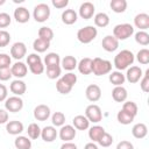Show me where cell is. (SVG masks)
<instances>
[{
  "mask_svg": "<svg viewBox=\"0 0 149 149\" xmlns=\"http://www.w3.org/2000/svg\"><path fill=\"white\" fill-rule=\"evenodd\" d=\"M134 61L135 56L130 50H121L114 57V66L118 69V71H122L127 69L129 65H132Z\"/></svg>",
  "mask_w": 149,
  "mask_h": 149,
  "instance_id": "1",
  "label": "cell"
},
{
  "mask_svg": "<svg viewBox=\"0 0 149 149\" xmlns=\"http://www.w3.org/2000/svg\"><path fill=\"white\" fill-rule=\"evenodd\" d=\"M112 71V63L107 59L95 57L92 59V72L95 76H104Z\"/></svg>",
  "mask_w": 149,
  "mask_h": 149,
  "instance_id": "2",
  "label": "cell"
},
{
  "mask_svg": "<svg viewBox=\"0 0 149 149\" xmlns=\"http://www.w3.org/2000/svg\"><path fill=\"white\" fill-rule=\"evenodd\" d=\"M98 35V30L95 27L93 26H86L84 28H80L78 31H77V38L80 43H84V44H87V43H91Z\"/></svg>",
  "mask_w": 149,
  "mask_h": 149,
  "instance_id": "3",
  "label": "cell"
},
{
  "mask_svg": "<svg viewBox=\"0 0 149 149\" xmlns=\"http://www.w3.org/2000/svg\"><path fill=\"white\" fill-rule=\"evenodd\" d=\"M134 34V27L129 23H120L113 28V36L118 41H123Z\"/></svg>",
  "mask_w": 149,
  "mask_h": 149,
  "instance_id": "4",
  "label": "cell"
},
{
  "mask_svg": "<svg viewBox=\"0 0 149 149\" xmlns=\"http://www.w3.org/2000/svg\"><path fill=\"white\" fill-rule=\"evenodd\" d=\"M33 16L36 22H44L50 16V8L47 3H38L35 6Z\"/></svg>",
  "mask_w": 149,
  "mask_h": 149,
  "instance_id": "5",
  "label": "cell"
},
{
  "mask_svg": "<svg viewBox=\"0 0 149 149\" xmlns=\"http://www.w3.org/2000/svg\"><path fill=\"white\" fill-rule=\"evenodd\" d=\"M85 116L87 118V120L90 122H93V123H98L101 121L102 119V112H101V108L95 105V104H92V105H88L85 109Z\"/></svg>",
  "mask_w": 149,
  "mask_h": 149,
  "instance_id": "6",
  "label": "cell"
},
{
  "mask_svg": "<svg viewBox=\"0 0 149 149\" xmlns=\"http://www.w3.org/2000/svg\"><path fill=\"white\" fill-rule=\"evenodd\" d=\"M5 108L7 112L17 113L23 108V100L17 95L9 97L5 100Z\"/></svg>",
  "mask_w": 149,
  "mask_h": 149,
  "instance_id": "7",
  "label": "cell"
},
{
  "mask_svg": "<svg viewBox=\"0 0 149 149\" xmlns=\"http://www.w3.org/2000/svg\"><path fill=\"white\" fill-rule=\"evenodd\" d=\"M27 54V47L23 42H15L10 48V56L15 59H22Z\"/></svg>",
  "mask_w": 149,
  "mask_h": 149,
  "instance_id": "8",
  "label": "cell"
},
{
  "mask_svg": "<svg viewBox=\"0 0 149 149\" xmlns=\"http://www.w3.org/2000/svg\"><path fill=\"white\" fill-rule=\"evenodd\" d=\"M101 45L107 52H113L119 48V41L113 35H106L101 41Z\"/></svg>",
  "mask_w": 149,
  "mask_h": 149,
  "instance_id": "9",
  "label": "cell"
},
{
  "mask_svg": "<svg viewBox=\"0 0 149 149\" xmlns=\"http://www.w3.org/2000/svg\"><path fill=\"white\" fill-rule=\"evenodd\" d=\"M85 95L90 101L95 102L101 98V88L97 84H91V85H88L86 87Z\"/></svg>",
  "mask_w": 149,
  "mask_h": 149,
  "instance_id": "10",
  "label": "cell"
},
{
  "mask_svg": "<svg viewBox=\"0 0 149 149\" xmlns=\"http://www.w3.org/2000/svg\"><path fill=\"white\" fill-rule=\"evenodd\" d=\"M58 135H59L61 140H63L64 142H70L71 140H73L76 137V128L71 125L62 126Z\"/></svg>",
  "mask_w": 149,
  "mask_h": 149,
  "instance_id": "11",
  "label": "cell"
},
{
  "mask_svg": "<svg viewBox=\"0 0 149 149\" xmlns=\"http://www.w3.org/2000/svg\"><path fill=\"white\" fill-rule=\"evenodd\" d=\"M142 76H143V73H142V70H141L140 66H130L127 70V73L125 76V78L130 84H135L142 78Z\"/></svg>",
  "mask_w": 149,
  "mask_h": 149,
  "instance_id": "12",
  "label": "cell"
},
{
  "mask_svg": "<svg viewBox=\"0 0 149 149\" xmlns=\"http://www.w3.org/2000/svg\"><path fill=\"white\" fill-rule=\"evenodd\" d=\"M50 116V108L47 105H37L34 108V118L37 121H45Z\"/></svg>",
  "mask_w": 149,
  "mask_h": 149,
  "instance_id": "13",
  "label": "cell"
},
{
  "mask_svg": "<svg viewBox=\"0 0 149 149\" xmlns=\"http://www.w3.org/2000/svg\"><path fill=\"white\" fill-rule=\"evenodd\" d=\"M94 10H95L94 5L92 2H90V1H86V2H83L80 5V7H79V15H80L81 19L88 20V19H91L93 16Z\"/></svg>",
  "mask_w": 149,
  "mask_h": 149,
  "instance_id": "14",
  "label": "cell"
},
{
  "mask_svg": "<svg viewBox=\"0 0 149 149\" xmlns=\"http://www.w3.org/2000/svg\"><path fill=\"white\" fill-rule=\"evenodd\" d=\"M57 135L58 133L54 126H45L43 129H41V137L45 142H54Z\"/></svg>",
  "mask_w": 149,
  "mask_h": 149,
  "instance_id": "15",
  "label": "cell"
},
{
  "mask_svg": "<svg viewBox=\"0 0 149 149\" xmlns=\"http://www.w3.org/2000/svg\"><path fill=\"white\" fill-rule=\"evenodd\" d=\"M10 72H12V76L16 77L17 79L20 78H23L26 77L27 72H28V69H27V65L22 62H16L12 65L10 68Z\"/></svg>",
  "mask_w": 149,
  "mask_h": 149,
  "instance_id": "16",
  "label": "cell"
},
{
  "mask_svg": "<svg viewBox=\"0 0 149 149\" xmlns=\"http://www.w3.org/2000/svg\"><path fill=\"white\" fill-rule=\"evenodd\" d=\"M134 24L140 30H146L149 28V15L147 13H140L134 17Z\"/></svg>",
  "mask_w": 149,
  "mask_h": 149,
  "instance_id": "17",
  "label": "cell"
},
{
  "mask_svg": "<svg viewBox=\"0 0 149 149\" xmlns=\"http://www.w3.org/2000/svg\"><path fill=\"white\" fill-rule=\"evenodd\" d=\"M14 19L19 23H27L30 19L29 10L26 7H17L14 10Z\"/></svg>",
  "mask_w": 149,
  "mask_h": 149,
  "instance_id": "18",
  "label": "cell"
},
{
  "mask_svg": "<svg viewBox=\"0 0 149 149\" xmlns=\"http://www.w3.org/2000/svg\"><path fill=\"white\" fill-rule=\"evenodd\" d=\"M9 90L12 93H14L15 95L20 97L22 94L26 93V90H27V86H26V83L20 80V79H15L10 83V86H9Z\"/></svg>",
  "mask_w": 149,
  "mask_h": 149,
  "instance_id": "19",
  "label": "cell"
},
{
  "mask_svg": "<svg viewBox=\"0 0 149 149\" xmlns=\"http://www.w3.org/2000/svg\"><path fill=\"white\" fill-rule=\"evenodd\" d=\"M6 130L10 135H19L23 132V123L21 121H17V120L9 121L6 125Z\"/></svg>",
  "mask_w": 149,
  "mask_h": 149,
  "instance_id": "20",
  "label": "cell"
},
{
  "mask_svg": "<svg viewBox=\"0 0 149 149\" xmlns=\"http://www.w3.org/2000/svg\"><path fill=\"white\" fill-rule=\"evenodd\" d=\"M127 97H128V93H127V90L123 86H115L113 88V91H112V98L116 102L126 101Z\"/></svg>",
  "mask_w": 149,
  "mask_h": 149,
  "instance_id": "21",
  "label": "cell"
},
{
  "mask_svg": "<svg viewBox=\"0 0 149 149\" xmlns=\"http://www.w3.org/2000/svg\"><path fill=\"white\" fill-rule=\"evenodd\" d=\"M73 127L78 130H86L90 127V121L87 120V118L85 115H77L73 118L72 120Z\"/></svg>",
  "mask_w": 149,
  "mask_h": 149,
  "instance_id": "22",
  "label": "cell"
},
{
  "mask_svg": "<svg viewBox=\"0 0 149 149\" xmlns=\"http://www.w3.org/2000/svg\"><path fill=\"white\" fill-rule=\"evenodd\" d=\"M78 70L81 74H90L92 73V59L88 57H85L80 59V62L77 64Z\"/></svg>",
  "mask_w": 149,
  "mask_h": 149,
  "instance_id": "23",
  "label": "cell"
},
{
  "mask_svg": "<svg viewBox=\"0 0 149 149\" xmlns=\"http://www.w3.org/2000/svg\"><path fill=\"white\" fill-rule=\"evenodd\" d=\"M132 134H133V136H134L135 139H143V137H146L147 134H148V128H147V126H146L144 123H142V122L136 123V125H134L133 128H132Z\"/></svg>",
  "mask_w": 149,
  "mask_h": 149,
  "instance_id": "24",
  "label": "cell"
},
{
  "mask_svg": "<svg viewBox=\"0 0 149 149\" xmlns=\"http://www.w3.org/2000/svg\"><path fill=\"white\" fill-rule=\"evenodd\" d=\"M61 17H62L63 23L70 26V24L76 23V21H77V13L73 9H65V10H63Z\"/></svg>",
  "mask_w": 149,
  "mask_h": 149,
  "instance_id": "25",
  "label": "cell"
},
{
  "mask_svg": "<svg viewBox=\"0 0 149 149\" xmlns=\"http://www.w3.org/2000/svg\"><path fill=\"white\" fill-rule=\"evenodd\" d=\"M105 134V128L101 126H93L90 128L88 130V137L93 141V142H98L100 140V137Z\"/></svg>",
  "mask_w": 149,
  "mask_h": 149,
  "instance_id": "26",
  "label": "cell"
},
{
  "mask_svg": "<svg viewBox=\"0 0 149 149\" xmlns=\"http://www.w3.org/2000/svg\"><path fill=\"white\" fill-rule=\"evenodd\" d=\"M126 78L121 71H112L109 72V81L115 86H122Z\"/></svg>",
  "mask_w": 149,
  "mask_h": 149,
  "instance_id": "27",
  "label": "cell"
},
{
  "mask_svg": "<svg viewBox=\"0 0 149 149\" xmlns=\"http://www.w3.org/2000/svg\"><path fill=\"white\" fill-rule=\"evenodd\" d=\"M59 63H61V57H59V55L56 54V52H49V54H47V56L44 57V64L47 65V68L59 65Z\"/></svg>",
  "mask_w": 149,
  "mask_h": 149,
  "instance_id": "28",
  "label": "cell"
},
{
  "mask_svg": "<svg viewBox=\"0 0 149 149\" xmlns=\"http://www.w3.org/2000/svg\"><path fill=\"white\" fill-rule=\"evenodd\" d=\"M14 146L16 149H31V141L26 136H17L14 140Z\"/></svg>",
  "mask_w": 149,
  "mask_h": 149,
  "instance_id": "29",
  "label": "cell"
},
{
  "mask_svg": "<svg viewBox=\"0 0 149 149\" xmlns=\"http://www.w3.org/2000/svg\"><path fill=\"white\" fill-rule=\"evenodd\" d=\"M61 63H62V68L68 71H72L78 64L77 59L73 56H65L63 59H61Z\"/></svg>",
  "mask_w": 149,
  "mask_h": 149,
  "instance_id": "30",
  "label": "cell"
},
{
  "mask_svg": "<svg viewBox=\"0 0 149 149\" xmlns=\"http://www.w3.org/2000/svg\"><path fill=\"white\" fill-rule=\"evenodd\" d=\"M109 6L114 13H123L127 9V1L126 0H112Z\"/></svg>",
  "mask_w": 149,
  "mask_h": 149,
  "instance_id": "31",
  "label": "cell"
},
{
  "mask_svg": "<svg viewBox=\"0 0 149 149\" xmlns=\"http://www.w3.org/2000/svg\"><path fill=\"white\" fill-rule=\"evenodd\" d=\"M108 23H109V17H108V15L106 13L101 12V13L95 14V16H94V24L97 27L104 28V27L108 26Z\"/></svg>",
  "mask_w": 149,
  "mask_h": 149,
  "instance_id": "32",
  "label": "cell"
},
{
  "mask_svg": "<svg viewBox=\"0 0 149 149\" xmlns=\"http://www.w3.org/2000/svg\"><path fill=\"white\" fill-rule=\"evenodd\" d=\"M49 47H50V42L41 40L38 37L33 42V48L37 52H44V51H47V49H49Z\"/></svg>",
  "mask_w": 149,
  "mask_h": 149,
  "instance_id": "33",
  "label": "cell"
},
{
  "mask_svg": "<svg viewBox=\"0 0 149 149\" xmlns=\"http://www.w3.org/2000/svg\"><path fill=\"white\" fill-rule=\"evenodd\" d=\"M38 38L50 42L54 38V31L49 27H41L38 29Z\"/></svg>",
  "mask_w": 149,
  "mask_h": 149,
  "instance_id": "34",
  "label": "cell"
},
{
  "mask_svg": "<svg viewBox=\"0 0 149 149\" xmlns=\"http://www.w3.org/2000/svg\"><path fill=\"white\" fill-rule=\"evenodd\" d=\"M116 119H118V121H119L121 125H129L130 122L134 121V116L130 115V114H128L127 112H125V111H122V109L118 112Z\"/></svg>",
  "mask_w": 149,
  "mask_h": 149,
  "instance_id": "35",
  "label": "cell"
},
{
  "mask_svg": "<svg viewBox=\"0 0 149 149\" xmlns=\"http://www.w3.org/2000/svg\"><path fill=\"white\" fill-rule=\"evenodd\" d=\"M27 133H28V136L31 139V140H36L41 136V128L37 123H30L28 126V129H27Z\"/></svg>",
  "mask_w": 149,
  "mask_h": 149,
  "instance_id": "36",
  "label": "cell"
},
{
  "mask_svg": "<svg viewBox=\"0 0 149 149\" xmlns=\"http://www.w3.org/2000/svg\"><path fill=\"white\" fill-rule=\"evenodd\" d=\"M51 122L56 127H62L65 123V115L62 112H55L51 116Z\"/></svg>",
  "mask_w": 149,
  "mask_h": 149,
  "instance_id": "37",
  "label": "cell"
},
{
  "mask_svg": "<svg viewBox=\"0 0 149 149\" xmlns=\"http://www.w3.org/2000/svg\"><path fill=\"white\" fill-rule=\"evenodd\" d=\"M135 41L141 45H148L149 44V34L143 30H139L135 34Z\"/></svg>",
  "mask_w": 149,
  "mask_h": 149,
  "instance_id": "38",
  "label": "cell"
},
{
  "mask_svg": "<svg viewBox=\"0 0 149 149\" xmlns=\"http://www.w3.org/2000/svg\"><path fill=\"white\" fill-rule=\"evenodd\" d=\"M56 90H57L61 94H68V93L71 92L72 86H70L69 84H66L64 80L58 79V80L56 81Z\"/></svg>",
  "mask_w": 149,
  "mask_h": 149,
  "instance_id": "39",
  "label": "cell"
},
{
  "mask_svg": "<svg viewBox=\"0 0 149 149\" xmlns=\"http://www.w3.org/2000/svg\"><path fill=\"white\" fill-rule=\"evenodd\" d=\"M122 111L127 112L128 114H130V115H133L135 118L136 114H137V105L134 101H126V102H123Z\"/></svg>",
  "mask_w": 149,
  "mask_h": 149,
  "instance_id": "40",
  "label": "cell"
},
{
  "mask_svg": "<svg viewBox=\"0 0 149 149\" xmlns=\"http://www.w3.org/2000/svg\"><path fill=\"white\" fill-rule=\"evenodd\" d=\"M61 72H62V69H61L59 65L47 68V77L49 79H56V78H58L61 76Z\"/></svg>",
  "mask_w": 149,
  "mask_h": 149,
  "instance_id": "41",
  "label": "cell"
},
{
  "mask_svg": "<svg viewBox=\"0 0 149 149\" xmlns=\"http://www.w3.org/2000/svg\"><path fill=\"white\" fill-rule=\"evenodd\" d=\"M136 59L139 61L140 64H148L149 63V50L148 49H141L139 50L137 55H136Z\"/></svg>",
  "mask_w": 149,
  "mask_h": 149,
  "instance_id": "42",
  "label": "cell"
},
{
  "mask_svg": "<svg viewBox=\"0 0 149 149\" xmlns=\"http://www.w3.org/2000/svg\"><path fill=\"white\" fill-rule=\"evenodd\" d=\"M98 143H99L101 147L107 148V147H109V146L113 143V136H112L111 134H108V133L105 132V134L100 137V140L98 141Z\"/></svg>",
  "mask_w": 149,
  "mask_h": 149,
  "instance_id": "43",
  "label": "cell"
},
{
  "mask_svg": "<svg viewBox=\"0 0 149 149\" xmlns=\"http://www.w3.org/2000/svg\"><path fill=\"white\" fill-rule=\"evenodd\" d=\"M140 87L143 92H149V70L146 71V73L143 74V78L140 81Z\"/></svg>",
  "mask_w": 149,
  "mask_h": 149,
  "instance_id": "44",
  "label": "cell"
},
{
  "mask_svg": "<svg viewBox=\"0 0 149 149\" xmlns=\"http://www.w3.org/2000/svg\"><path fill=\"white\" fill-rule=\"evenodd\" d=\"M12 59L7 54H0V69H9Z\"/></svg>",
  "mask_w": 149,
  "mask_h": 149,
  "instance_id": "45",
  "label": "cell"
},
{
  "mask_svg": "<svg viewBox=\"0 0 149 149\" xmlns=\"http://www.w3.org/2000/svg\"><path fill=\"white\" fill-rule=\"evenodd\" d=\"M61 79L64 80L66 84H69V85L72 86V87H73V85L77 83V76H76L74 73H72V72H68V73H65Z\"/></svg>",
  "mask_w": 149,
  "mask_h": 149,
  "instance_id": "46",
  "label": "cell"
},
{
  "mask_svg": "<svg viewBox=\"0 0 149 149\" xmlns=\"http://www.w3.org/2000/svg\"><path fill=\"white\" fill-rule=\"evenodd\" d=\"M10 41V35L8 31L6 30H0V48H3L6 45H8Z\"/></svg>",
  "mask_w": 149,
  "mask_h": 149,
  "instance_id": "47",
  "label": "cell"
},
{
  "mask_svg": "<svg viewBox=\"0 0 149 149\" xmlns=\"http://www.w3.org/2000/svg\"><path fill=\"white\" fill-rule=\"evenodd\" d=\"M12 19L10 15L7 13H0V28H6L10 24Z\"/></svg>",
  "mask_w": 149,
  "mask_h": 149,
  "instance_id": "48",
  "label": "cell"
},
{
  "mask_svg": "<svg viewBox=\"0 0 149 149\" xmlns=\"http://www.w3.org/2000/svg\"><path fill=\"white\" fill-rule=\"evenodd\" d=\"M29 69H30V71H31L34 74H41V73H43V72H44V65H43V63H42V62L30 65V66H29Z\"/></svg>",
  "mask_w": 149,
  "mask_h": 149,
  "instance_id": "49",
  "label": "cell"
},
{
  "mask_svg": "<svg viewBox=\"0 0 149 149\" xmlns=\"http://www.w3.org/2000/svg\"><path fill=\"white\" fill-rule=\"evenodd\" d=\"M40 62H42V59H41V57H40L37 54H30V55H28V57H27V64H28L29 66L33 65V64L40 63Z\"/></svg>",
  "mask_w": 149,
  "mask_h": 149,
  "instance_id": "50",
  "label": "cell"
},
{
  "mask_svg": "<svg viewBox=\"0 0 149 149\" xmlns=\"http://www.w3.org/2000/svg\"><path fill=\"white\" fill-rule=\"evenodd\" d=\"M10 77H12L10 69H0V80H1V81L9 80Z\"/></svg>",
  "mask_w": 149,
  "mask_h": 149,
  "instance_id": "51",
  "label": "cell"
},
{
  "mask_svg": "<svg viewBox=\"0 0 149 149\" xmlns=\"http://www.w3.org/2000/svg\"><path fill=\"white\" fill-rule=\"evenodd\" d=\"M51 3L54 7H56L58 9H63L69 5V0H52Z\"/></svg>",
  "mask_w": 149,
  "mask_h": 149,
  "instance_id": "52",
  "label": "cell"
},
{
  "mask_svg": "<svg viewBox=\"0 0 149 149\" xmlns=\"http://www.w3.org/2000/svg\"><path fill=\"white\" fill-rule=\"evenodd\" d=\"M116 149H134V146L129 141H121L118 143Z\"/></svg>",
  "mask_w": 149,
  "mask_h": 149,
  "instance_id": "53",
  "label": "cell"
},
{
  "mask_svg": "<svg viewBox=\"0 0 149 149\" xmlns=\"http://www.w3.org/2000/svg\"><path fill=\"white\" fill-rule=\"evenodd\" d=\"M8 112L6 109H2L0 108V125L2 123H7L8 122Z\"/></svg>",
  "mask_w": 149,
  "mask_h": 149,
  "instance_id": "54",
  "label": "cell"
},
{
  "mask_svg": "<svg viewBox=\"0 0 149 149\" xmlns=\"http://www.w3.org/2000/svg\"><path fill=\"white\" fill-rule=\"evenodd\" d=\"M7 94H8L7 87L3 84H0V102L1 101H5L7 99Z\"/></svg>",
  "mask_w": 149,
  "mask_h": 149,
  "instance_id": "55",
  "label": "cell"
},
{
  "mask_svg": "<svg viewBox=\"0 0 149 149\" xmlns=\"http://www.w3.org/2000/svg\"><path fill=\"white\" fill-rule=\"evenodd\" d=\"M61 149H78L77 146L72 142H64L62 146H61Z\"/></svg>",
  "mask_w": 149,
  "mask_h": 149,
  "instance_id": "56",
  "label": "cell"
},
{
  "mask_svg": "<svg viewBox=\"0 0 149 149\" xmlns=\"http://www.w3.org/2000/svg\"><path fill=\"white\" fill-rule=\"evenodd\" d=\"M84 149H99V148H98V146L94 142H90V143H86L85 144Z\"/></svg>",
  "mask_w": 149,
  "mask_h": 149,
  "instance_id": "57",
  "label": "cell"
},
{
  "mask_svg": "<svg viewBox=\"0 0 149 149\" xmlns=\"http://www.w3.org/2000/svg\"><path fill=\"white\" fill-rule=\"evenodd\" d=\"M5 2H6V1H5V0H0V6H1V5H3V3H5Z\"/></svg>",
  "mask_w": 149,
  "mask_h": 149,
  "instance_id": "58",
  "label": "cell"
}]
</instances>
